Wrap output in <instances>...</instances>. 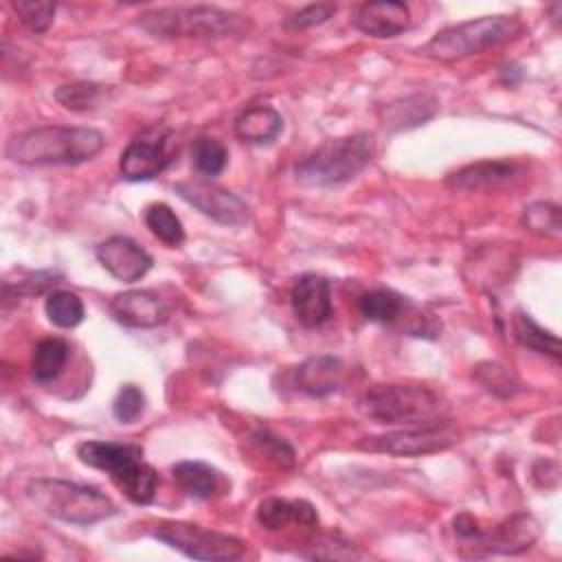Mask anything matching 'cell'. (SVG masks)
Listing matches in <instances>:
<instances>
[{
    "label": "cell",
    "mask_w": 562,
    "mask_h": 562,
    "mask_svg": "<svg viewBox=\"0 0 562 562\" xmlns=\"http://www.w3.org/2000/svg\"><path fill=\"white\" fill-rule=\"evenodd\" d=\"M44 310L48 321L61 329L77 327L83 321V303L75 292L68 290L50 292L44 303Z\"/></svg>",
    "instance_id": "cell-27"
},
{
    "label": "cell",
    "mask_w": 562,
    "mask_h": 562,
    "mask_svg": "<svg viewBox=\"0 0 562 562\" xmlns=\"http://www.w3.org/2000/svg\"><path fill=\"white\" fill-rule=\"evenodd\" d=\"M147 228L167 246H180L184 241V228L180 217L171 211V206L156 202L145 209Z\"/></svg>",
    "instance_id": "cell-26"
},
{
    "label": "cell",
    "mask_w": 562,
    "mask_h": 562,
    "mask_svg": "<svg viewBox=\"0 0 562 562\" xmlns=\"http://www.w3.org/2000/svg\"><path fill=\"white\" fill-rule=\"evenodd\" d=\"M479 380L494 393H498V389H505V395L512 393V382H509V373L498 367V364H481L476 371Z\"/></svg>",
    "instance_id": "cell-36"
},
{
    "label": "cell",
    "mask_w": 562,
    "mask_h": 562,
    "mask_svg": "<svg viewBox=\"0 0 562 562\" xmlns=\"http://www.w3.org/2000/svg\"><path fill=\"white\" fill-rule=\"evenodd\" d=\"M233 127H235V136L241 138L244 143L266 145L281 134L283 119L270 105H252L235 119Z\"/></svg>",
    "instance_id": "cell-19"
},
{
    "label": "cell",
    "mask_w": 562,
    "mask_h": 562,
    "mask_svg": "<svg viewBox=\"0 0 562 562\" xmlns=\"http://www.w3.org/2000/svg\"><path fill=\"white\" fill-rule=\"evenodd\" d=\"M538 536V525L531 516H514L505 520L501 527L494 529V533L479 536V540L498 553H518L531 547V542Z\"/></svg>",
    "instance_id": "cell-21"
},
{
    "label": "cell",
    "mask_w": 562,
    "mask_h": 562,
    "mask_svg": "<svg viewBox=\"0 0 562 562\" xmlns=\"http://www.w3.org/2000/svg\"><path fill=\"white\" fill-rule=\"evenodd\" d=\"M145 408V395L136 384H123L112 400V413L121 424H132Z\"/></svg>",
    "instance_id": "cell-33"
},
{
    "label": "cell",
    "mask_w": 562,
    "mask_h": 562,
    "mask_svg": "<svg viewBox=\"0 0 562 562\" xmlns=\"http://www.w3.org/2000/svg\"><path fill=\"white\" fill-rule=\"evenodd\" d=\"M373 156V134L358 132L325 140L294 167V176L305 187H334L353 180L369 167Z\"/></svg>",
    "instance_id": "cell-2"
},
{
    "label": "cell",
    "mask_w": 562,
    "mask_h": 562,
    "mask_svg": "<svg viewBox=\"0 0 562 562\" xmlns=\"http://www.w3.org/2000/svg\"><path fill=\"white\" fill-rule=\"evenodd\" d=\"M255 443L261 448V452L277 465L281 468H292L294 465V450L290 443L283 439L270 435V432H257Z\"/></svg>",
    "instance_id": "cell-34"
},
{
    "label": "cell",
    "mask_w": 562,
    "mask_h": 562,
    "mask_svg": "<svg viewBox=\"0 0 562 562\" xmlns=\"http://www.w3.org/2000/svg\"><path fill=\"white\" fill-rule=\"evenodd\" d=\"M169 160L167 140L162 136H140L123 149L119 171L130 182L151 180L167 169Z\"/></svg>",
    "instance_id": "cell-13"
},
{
    "label": "cell",
    "mask_w": 562,
    "mask_h": 562,
    "mask_svg": "<svg viewBox=\"0 0 562 562\" xmlns=\"http://www.w3.org/2000/svg\"><path fill=\"white\" fill-rule=\"evenodd\" d=\"M257 522L270 531L283 529L285 525L294 522V501L285 498H263L257 507Z\"/></svg>",
    "instance_id": "cell-32"
},
{
    "label": "cell",
    "mask_w": 562,
    "mask_h": 562,
    "mask_svg": "<svg viewBox=\"0 0 562 562\" xmlns=\"http://www.w3.org/2000/svg\"><path fill=\"white\" fill-rule=\"evenodd\" d=\"M110 479L132 503H138V505L151 503L160 483L158 472L143 459L127 463L119 472L110 474Z\"/></svg>",
    "instance_id": "cell-22"
},
{
    "label": "cell",
    "mask_w": 562,
    "mask_h": 562,
    "mask_svg": "<svg viewBox=\"0 0 562 562\" xmlns=\"http://www.w3.org/2000/svg\"><path fill=\"white\" fill-rule=\"evenodd\" d=\"M360 411L380 424H419L441 413V400L419 384H373L362 393Z\"/></svg>",
    "instance_id": "cell-6"
},
{
    "label": "cell",
    "mask_w": 562,
    "mask_h": 562,
    "mask_svg": "<svg viewBox=\"0 0 562 562\" xmlns=\"http://www.w3.org/2000/svg\"><path fill=\"white\" fill-rule=\"evenodd\" d=\"M178 487L193 498H215L226 492V479L222 472L204 461H178L171 468Z\"/></svg>",
    "instance_id": "cell-17"
},
{
    "label": "cell",
    "mask_w": 562,
    "mask_h": 562,
    "mask_svg": "<svg viewBox=\"0 0 562 562\" xmlns=\"http://www.w3.org/2000/svg\"><path fill=\"white\" fill-rule=\"evenodd\" d=\"M70 347L61 338H42L35 349H33V360H31V371L35 382L48 384L57 380L68 362Z\"/></svg>",
    "instance_id": "cell-23"
},
{
    "label": "cell",
    "mask_w": 562,
    "mask_h": 562,
    "mask_svg": "<svg viewBox=\"0 0 562 562\" xmlns=\"http://www.w3.org/2000/svg\"><path fill=\"white\" fill-rule=\"evenodd\" d=\"M437 112V101L430 94H413L397 99L380 110L382 125L386 130H408L426 123Z\"/></svg>",
    "instance_id": "cell-20"
},
{
    "label": "cell",
    "mask_w": 562,
    "mask_h": 562,
    "mask_svg": "<svg viewBox=\"0 0 562 562\" xmlns=\"http://www.w3.org/2000/svg\"><path fill=\"white\" fill-rule=\"evenodd\" d=\"M173 189L184 202H189L202 215L220 224L239 226L248 220V206L244 204V200L213 182L187 180V182H178Z\"/></svg>",
    "instance_id": "cell-9"
},
{
    "label": "cell",
    "mask_w": 562,
    "mask_h": 562,
    "mask_svg": "<svg viewBox=\"0 0 562 562\" xmlns=\"http://www.w3.org/2000/svg\"><path fill=\"white\" fill-rule=\"evenodd\" d=\"M294 522H299L303 527H314L318 522V514H316L314 505L303 498L294 501Z\"/></svg>",
    "instance_id": "cell-38"
},
{
    "label": "cell",
    "mask_w": 562,
    "mask_h": 562,
    "mask_svg": "<svg viewBox=\"0 0 562 562\" xmlns=\"http://www.w3.org/2000/svg\"><path fill=\"white\" fill-rule=\"evenodd\" d=\"M358 307H360V314L367 321L382 323V325H393V323L404 318L406 301H404V296H400L393 290L378 288V290H371V292L362 294Z\"/></svg>",
    "instance_id": "cell-25"
},
{
    "label": "cell",
    "mask_w": 562,
    "mask_h": 562,
    "mask_svg": "<svg viewBox=\"0 0 562 562\" xmlns=\"http://www.w3.org/2000/svg\"><path fill=\"white\" fill-rule=\"evenodd\" d=\"M11 9L15 15L35 33H44L55 18L57 4L55 2H35V0H13Z\"/></svg>",
    "instance_id": "cell-31"
},
{
    "label": "cell",
    "mask_w": 562,
    "mask_h": 562,
    "mask_svg": "<svg viewBox=\"0 0 562 562\" xmlns=\"http://www.w3.org/2000/svg\"><path fill=\"white\" fill-rule=\"evenodd\" d=\"M138 26L158 40L173 37H222L239 33L244 20L217 7H169L140 15Z\"/></svg>",
    "instance_id": "cell-5"
},
{
    "label": "cell",
    "mask_w": 562,
    "mask_h": 562,
    "mask_svg": "<svg viewBox=\"0 0 562 562\" xmlns=\"http://www.w3.org/2000/svg\"><path fill=\"white\" fill-rule=\"evenodd\" d=\"M99 263L116 279L123 283H134L138 279H143L149 268H151V255L136 244L130 237L123 235H114L108 237L105 241H101L94 250Z\"/></svg>",
    "instance_id": "cell-10"
},
{
    "label": "cell",
    "mask_w": 562,
    "mask_h": 562,
    "mask_svg": "<svg viewBox=\"0 0 562 562\" xmlns=\"http://www.w3.org/2000/svg\"><path fill=\"white\" fill-rule=\"evenodd\" d=\"M26 496L46 516L72 525H92L116 514L114 501L97 487L61 479H33Z\"/></svg>",
    "instance_id": "cell-3"
},
{
    "label": "cell",
    "mask_w": 562,
    "mask_h": 562,
    "mask_svg": "<svg viewBox=\"0 0 562 562\" xmlns=\"http://www.w3.org/2000/svg\"><path fill=\"white\" fill-rule=\"evenodd\" d=\"M345 378V364L336 356H312L296 369V384L312 397H325L340 389Z\"/></svg>",
    "instance_id": "cell-16"
},
{
    "label": "cell",
    "mask_w": 562,
    "mask_h": 562,
    "mask_svg": "<svg viewBox=\"0 0 562 562\" xmlns=\"http://www.w3.org/2000/svg\"><path fill=\"white\" fill-rule=\"evenodd\" d=\"M411 24V11L404 2H367L356 11L353 26L371 37H395Z\"/></svg>",
    "instance_id": "cell-14"
},
{
    "label": "cell",
    "mask_w": 562,
    "mask_h": 562,
    "mask_svg": "<svg viewBox=\"0 0 562 562\" xmlns=\"http://www.w3.org/2000/svg\"><path fill=\"white\" fill-rule=\"evenodd\" d=\"M290 305L296 321L305 327H318L331 316V285L325 277L307 272L290 290Z\"/></svg>",
    "instance_id": "cell-12"
},
{
    "label": "cell",
    "mask_w": 562,
    "mask_h": 562,
    "mask_svg": "<svg viewBox=\"0 0 562 562\" xmlns=\"http://www.w3.org/2000/svg\"><path fill=\"white\" fill-rule=\"evenodd\" d=\"M457 441H459V435L450 426L426 424L422 428H406V430H393L386 435L364 437L362 441H358V448L367 452H382L393 457H422V454L446 450Z\"/></svg>",
    "instance_id": "cell-8"
},
{
    "label": "cell",
    "mask_w": 562,
    "mask_h": 562,
    "mask_svg": "<svg viewBox=\"0 0 562 562\" xmlns=\"http://www.w3.org/2000/svg\"><path fill=\"white\" fill-rule=\"evenodd\" d=\"M110 312L116 323L136 329L158 327L167 321V303L154 290H125L112 296Z\"/></svg>",
    "instance_id": "cell-11"
},
{
    "label": "cell",
    "mask_w": 562,
    "mask_h": 562,
    "mask_svg": "<svg viewBox=\"0 0 562 562\" xmlns=\"http://www.w3.org/2000/svg\"><path fill=\"white\" fill-rule=\"evenodd\" d=\"M55 277H57L55 272H31V274H26V277L18 283L15 292H18V294H42V292L48 290L53 283H57Z\"/></svg>",
    "instance_id": "cell-37"
},
{
    "label": "cell",
    "mask_w": 562,
    "mask_h": 562,
    "mask_svg": "<svg viewBox=\"0 0 562 562\" xmlns=\"http://www.w3.org/2000/svg\"><path fill=\"white\" fill-rule=\"evenodd\" d=\"M522 226L542 237H558L562 231V211L553 202H533L522 211Z\"/></svg>",
    "instance_id": "cell-28"
},
{
    "label": "cell",
    "mask_w": 562,
    "mask_h": 562,
    "mask_svg": "<svg viewBox=\"0 0 562 562\" xmlns=\"http://www.w3.org/2000/svg\"><path fill=\"white\" fill-rule=\"evenodd\" d=\"M103 145L105 136L94 127L42 125L11 136L4 154L24 167H57L92 160Z\"/></svg>",
    "instance_id": "cell-1"
},
{
    "label": "cell",
    "mask_w": 562,
    "mask_h": 562,
    "mask_svg": "<svg viewBox=\"0 0 562 562\" xmlns=\"http://www.w3.org/2000/svg\"><path fill=\"white\" fill-rule=\"evenodd\" d=\"M522 22L516 15H483L441 29L422 46V55L439 61H457L520 35Z\"/></svg>",
    "instance_id": "cell-4"
},
{
    "label": "cell",
    "mask_w": 562,
    "mask_h": 562,
    "mask_svg": "<svg viewBox=\"0 0 562 562\" xmlns=\"http://www.w3.org/2000/svg\"><path fill=\"white\" fill-rule=\"evenodd\" d=\"M103 88L99 83L92 81H75V83H64L55 90V99L75 112H83V110H92L97 108L99 99H101Z\"/></svg>",
    "instance_id": "cell-30"
},
{
    "label": "cell",
    "mask_w": 562,
    "mask_h": 562,
    "mask_svg": "<svg viewBox=\"0 0 562 562\" xmlns=\"http://www.w3.org/2000/svg\"><path fill=\"white\" fill-rule=\"evenodd\" d=\"M191 158L202 176H220L228 162V151L217 138H198L191 147Z\"/></svg>",
    "instance_id": "cell-29"
},
{
    "label": "cell",
    "mask_w": 562,
    "mask_h": 562,
    "mask_svg": "<svg viewBox=\"0 0 562 562\" xmlns=\"http://www.w3.org/2000/svg\"><path fill=\"white\" fill-rule=\"evenodd\" d=\"M520 178V167L503 160H481L461 167L448 178V187L454 191H481L512 184Z\"/></svg>",
    "instance_id": "cell-15"
},
{
    "label": "cell",
    "mask_w": 562,
    "mask_h": 562,
    "mask_svg": "<svg viewBox=\"0 0 562 562\" xmlns=\"http://www.w3.org/2000/svg\"><path fill=\"white\" fill-rule=\"evenodd\" d=\"M151 536L193 560H237L244 553L239 538L193 522L162 520L151 529Z\"/></svg>",
    "instance_id": "cell-7"
},
{
    "label": "cell",
    "mask_w": 562,
    "mask_h": 562,
    "mask_svg": "<svg viewBox=\"0 0 562 562\" xmlns=\"http://www.w3.org/2000/svg\"><path fill=\"white\" fill-rule=\"evenodd\" d=\"M336 13V4H327V2H318V4H307L303 7L299 13H294L292 18H288V26L292 29H310L316 24L327 22L331 15Z\"/></svg>",
    "instance_id": "cell-35"
},
{
    "label": "cell",
    "mask_w": 562,
    "mask_h": 562,
    "mask_svg": "<svg viewBox=\"0 0 562 562\" xmlns=\"http://www.w3.org/2000/svg\"><path fill=\"white\" fill-rule=\"evenodd\" d=\"M77 457L81 463L103 470L108 474L119 472L127 463L143 459V448L136 443H121V441H83L77 446Z\"/></svg>",
    "instance_id": "cell-18"
},
{
    "label": "cell",
    "mask_w": 562,
    "mask_h": 562,
    "mask_svg": "<svg viewBox=\"0 0 562 562\" xmlns=\"http://www.w3.org/2000/svg\"><path fill=\"white\" fill-rule=\"evenodd\" d=\"M512 331L516 336V340L538 353L551 356V358H560V340L555 334H551L549 329L540 327L527 312L516 310L512 316Z\"/></svg>",
    "instance_id": "cell-24"
}]
</instances>
